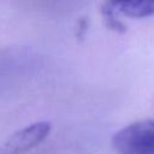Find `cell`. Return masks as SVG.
<instances>
[{
  "instance_id": "cell-1",
  "label": "cell",
  "mask_w": 154,
  "mask_h": 154,
  "mask_svg": "<svg viewBox=\"0 0 154 154\" xmlns=\"http://www.w3.org/2000/svg\"><path fill=\"white\" fill-rule=\"evenodd\" d=\"M117 154H154V120L131 123L112 137Z\"/></svg>"
},
{
  "instance_id": "cell-2",
  "label": "cell",
  "mask_w": 154,
  "mask_h": 154,
  "mask_svg": "<svg viewBox=\"0 0 154 154\" xmlns=\"http://www.w3.org/2000/svg\"><path fill=\"white\" fill-rule=\"evenodd\" d=\"M51 124L36 122L17 130L0 146V154H22L42 143L51 134Z\"/></svg>"
},
{
  "instance_id": "cell-3",
  "label": "cell",
  "mask_w": 154,
  "mask_h": 154,
  "mask_svg": "<svg viewBox=\"0 0 154 154\" xmlns=\"http://www.w3.org/2000/svg\"><path fill=\"white\" fill-rule=\"evenodd\" d=\"M101 10L129 18H146L154 14V0H107Z\"/></svg>"
}]
</instances>
